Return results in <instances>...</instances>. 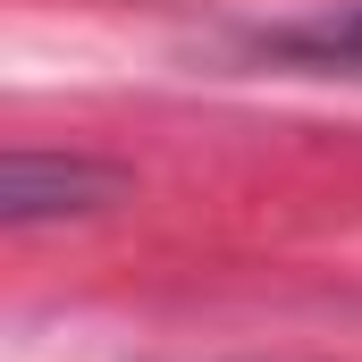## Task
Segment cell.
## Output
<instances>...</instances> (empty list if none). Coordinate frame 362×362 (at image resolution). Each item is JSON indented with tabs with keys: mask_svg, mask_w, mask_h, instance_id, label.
<instances>
[{
	"mask_svg": "<svg viewBox=\"0 0 362 362\" xmlns=\"http://www.w3.org/2000/svg\"><path fill=\"white\" fill-rule=\"evenodd\" d=\"M118 194H127V177L101 169V160H76V152H8V169H0V219L8 228L85 219V211H110Z\"/></svg>",
	"mask_w": 362,
	"mask_h": 362,
	"instance_id": "1",
	"label": "cell"
},
{
	"mask_svg": "<svg viewBox=\"0 0 362 362\" xmlns=\"http://www.w3.org/2000/svg\"><path fill=\"white\" fill-rule=\"evenodd\" d=\"M245 51L270 59V68H295V76H354L362 85V0H329V8L253 25Z\"/></svg>",
	"mask_w": 362,
	"mask_h": 362,
	"instance_id": "2",
	"label": "cell"
}]
</instances>
